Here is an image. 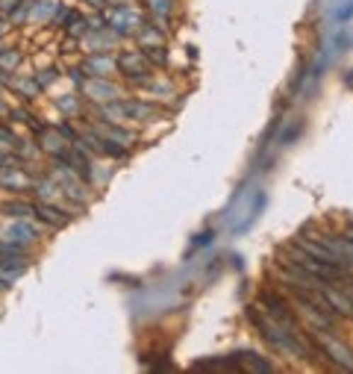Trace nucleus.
Wrapping results in <instances>:
<instances>
[{"mask_svg":"<svg viewBox=\"0 0 353 374\" xmlns=\"http://www.w3.org/2000/svg\"><path fill=\"white\" fill-rule=\"evenodd\" d=\"M118 65L127 71V77H135V80H142L145 74H150V65H147L145 53H124L121 59H118Z\"/></svg>","mask_w":353,"mask_h":374,"instance_id":"6","label":"nucleus"},{"mask_svg":"<svg viewBox=\"0 0 353 374\" xmlns=\"http://www.w3.org/2000/svg\"><path fill=\"white\" fill-rule=\"evenodd\" d=\"M56 106H62V109H77V101H71V97H62V101H56Z\"/></svg>","mask_w":353,"mask_h":374,"instance_id":"22","label":"nucleus"},{"mask_svg":"<svg viewBox=\"0 0 353 374\" xmlns=\"http://www.w3.org/2000/svg\"><path fill=\"white\" fill-rule=\"evenodd\" d=\"M112 68H115V62H112L109 56H89L86 62H83V71L89 77H94V80H103V77H109Z\"/></svg>","mask_w":353,"mask_h":374,"instance_id":"10","label":"nucleus"},{"mask_svg":"<svg viewBox=\"0 0 353 374\" xmlns=\"http://www.w3.org/2000/svg\"><path fill=\"white\" fill-rule=\"evenodd\" d=\"M0 212L9 215V219H30V215H35V204H30V201H6L4 207H0Z\"/></svg>","mask_w":353,"mask_h":374,"instance_id":"12","label":"nucleus"},{"mask_svg":"<svg viewBox=\"0 0 353 374\" xmlns=\"http://www.w3.org/2000/svg\"><path fill=\"white\" fill-rule=\"evenodd\" d=\"M97 133H101L103 139L115 142V145H133V142H135V136H133L130 130H121V127H115V124H106V127H101Z\"/></svg>","mask_w":353,"mask_h":374,"instance_id":"14","label":"nucleus"},{"mask_svg":"<svg viewBox=\"0 0 353 374\" xmlns=\"http://www.w3.org/2000/svg\"><path fill=\"white\" fill-rule=\"evenodd\" d=\"M288 253V265H294L298 271L309 274V277H315L321 283H342L347 277V268L342 263H327V260H318V257H312L309 251H303L301 245H288L286 248Z\"/></svg>","mask_w":353,"mask_h":374,"instance_id":"1","label":"nucleus"},{"mask_svg":"<svg viewBox=\"0 0 353 374\" xmlns=\"http://www.w3.org/2000/svg\"><path fill=\"white\" fill-rule=\"evenodd\" d=\"M106 115H115V118H133V121H145V118L153 115V106L150 104H139V101H118L106 109Z\"/></svg>","mask_w":353,"mask_h":374,"instance_id":"4","label":"nucleus"},{"mask_svg":"<svg viewBox=\"0 0 353 374\" xmlns=\"http://www.w3.org/2000/svg\"><path fill=\"white\" fill-rule=\"evenodd\" d=\"M0 257H18V260H27V245L15 242V239H0Z\"/></svg>","mask_w":353,"mask_h":374,"instance_id":"15","label":"nucleus"},{"mask_svg":"<svg viewBox=\"0 0 353 374\" xmlns=\"http://www.w3.org/2000/svg\"><path fill=\"white\" fill-rule=\"evenodd\" d=\"M103 21H109V27H115V33H130L135 27H142V18L133 9H115V12H109V18H103Z\"/></svg>","mask_w":353,"mask_h":374,"instance_id":"5","label":"nucleus"},{"mask_svg":"<svg viewBox=\"0 0 353 374\" xmlns=\"http://www.w3.org/2000/svg\"><path fill=\"white\" fill-rule=\"evenodd\" d=\"M9 286H12V283H9V280H4V277H0V292H6V289H9Z\"/></svg>","mask_w":353,"mask_h":374,"instance_id":"25","label":"nucleus"},{"mask_svg":"<svg viewBox=\"0 0 353 374\" xmlns=\"http://www.w3.org/2000/svg\"><path fill=\"white\" fill-rule=\"evenodd\" d=\"M24 271H27L24 260H18V257H0V277H4V280L15 283L18 277H24Z\"/></svg>","mask_w":353,"mask_h":374,"instance_id":"11","label":"nucleus"},{"mask_svg":"<svg viewBox=\"0 0 353 374\" xmlns=\"http://www.w3.org/2000/svg\"><path fill=\"white\" fill-rule=\"evenodd\" d=\"M86 92L94 97V101H115L118 97V89L109 83H91V86H86Z\"/></svg>","mask_w":353,"mask_h":374,"instance_id":"16","label":"nucleus"},{"mask_svg":"<svg viewBox=\"0 0 353 374\" xmlns=\"http://www.w3.org/2000/svg\"><path fill=\"white\" fill-rule=\"evenodd\" d=\"M35 219L50 224V227H65L71 221V215L62 212V209H56V207H50V204H35Z\"/></svg>","mask_w":353,"mask_h":374,"instance_id":"9","label":"nucleus"},{"mask_svg":"<svg viewBox=\"0 0 353 374\" xmlns=\"http://www.w3.org/2000/svg\"><path fill=\"white\" fill-rule=\"evenodd\" d=\"M0 30H4V27H0Z\"/></svg>","mask_w":353,"mask_h":374,"instance_id":"26","label":"nucleus"},{"mask_svg":"<svg viewBox=\"0 0 353 374\" xmlns=\"http://www.w3.org/2000/svg\"><path fill=\"white\" fill-rule=\"evenodd\" d=\"M235 357V363H239L242 368H250V371H274V363L271 360H265V357H259L257 351H235L232 353Z\"/></svg>","mask_w":353,"mask_h":374,"instance_id":"8","label":"nucleus"},{"mask_svg":"<svg viewBox=\"0 0 353 374\" xmlns=\"http://www.w3.org/2000/svg\"><path fill=\"white\" fill-rule=\"evenodd\" d=\"M150 9L165 18V15H171V0H150Z\"/></svg>","mask_w":353,"mask_h":374,"instance_id":"19","label":"nucleus"},{"mask_svg":"<svg viewBox=\"0 0 353 374\" xmlns=\"http://www.w3.org/2000/svg\"><path fill=\"white\" fill-rule=\"evenodd\" d=\"M259 309L265 312L268 319H274L277 324H283V327H288V330H298V321H294V312H291V307H288V301H283L277 292H262L259 295Z\"/></svg>","mask_w":353,"mask_h":374,"instance_id":"3","label":"nucleus"},{"mask_svg":"<svg viewBox=\"0 0 353 374\" xmlns=\"http://www.w3.org/2000/svg\"><path fill=\"white\" fill-rule=\"evenodd\" d=\"M18 62H21V53H18L15 48L9 50V53H0V68H6V71H12Z\"/></svg>","mask_w":353,"mask_h":374,"instance_id":"18","label":"nucleus"},{"mask_svg":"<svg viewBox=\"0 0 353 374\" xmlns=\"http://www.w3.org/2000/svg\"><path fill=\"white\" fill-rule=\"evenodd\" d=\"M21 6V0H0V12H12Z\"/></svg>","mask_w":353,"mask_h":374,"instance_id":"21","label":"nucleus"},{"mask_svg":"<svg viewBox=\"0 0 353 374\" xmlns=\"http://www.w3.org/2000/svg\"><path fill=\"white\" fill-rule=\"evenodd\" d=\"M21 168H12V174H0V183L4 186H15V189H24V186H30V180L24 174H18Z\"/></svg>","mask_w":353,"mask_h":374,"instance_id":"17","label":"nucleus"},{"mask_svg":"<svg viewBox=\"0 0 353 374\" xmlns=\"http://www.w3.org/2000/svg\"><path fill=\"white\" fill-rule=\"evenodd\" d=\"M194 368H212V371H239L242 365L235 363V357H212V360H198Z\"/></svg>","mask_w":353,"mask_h":374,"instance_id":"13","label":"nucleus"},{"mask_svg":"<svg viewBox=\"0 0 353 374\" xmlns=\"http://www.w3.org/2000/svg\"><path fill=\"white\" fill-rule=\"evenodd\" d=\"M342 283H344V286H342V289H344V292H347V298H350V301H353V280H350V277H344V280H342Z\"/></svg>","mask_w":353,"mask_h":374,"instance_id":"23","label":"nucleus"},{"mask_svg":"<svg viewBox=\"0 0 353 374\" xmlns=\"http://www.w3.org/2000/svg\"><path fill=\"white\" fill-rule=\"evenodd\" d=\"M339 18H342V21H347V18H353V4H350L347 9H342V12H339Z\"/></svg>","mask_w":353,"mask_h":374,"instance_id":"24","label":"nucleus"},{"mask_svg":"<svg viewBox=\"0 0 353 374\" xmlns=\"http://www.w3.org/2000/svg\"><path fill=\"white\" fill-rule=\"evenodd\" d=\"M330 330H315V336H312V342H315V348H318V353L324 360H332L339 368H353V353H350V348H344L336 336H327Z\"/></svg>","mask_w":353,"mask_h":374,"instance_id":"2","label":"nucleus"},{"mask_svg":"<svg viewBox=\"0 0 353 374\" xmlns=\"http://www.w3.org/2000/svg\"><path fill=\"white\" fill-rule=\"evenodd\" d=\"M0 142H6L9 148H15V145H18V139H15V133H12V130H6V127H0Z\"/></svg>","mask_w":353,"mask_h":374,"instance_id":"20","label":"nucleus"},{"mask_svg":"<svg viewBox=\"0 0 353 374\" xmlns=\"http://www.w3.org/2000/svg\"><path fill=\"white\" fill-rule=\"evenodd\" d=\"M6 239H15V242H21V245H30L38 239V230L27 221V219H15L9 227H6Z\"/></svg>","mask_w":353,"mask_h":374,"instance_id":"7","label":"nucleus"}]
</instances>
